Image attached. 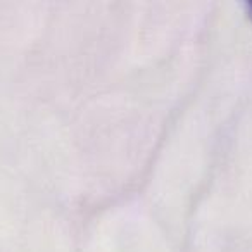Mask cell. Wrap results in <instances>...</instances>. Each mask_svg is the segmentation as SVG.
Masks as SVG:
<instances>
[{
    "instance_id": "cell-1",
    "label": "cell",
    "mask_w": 252,
    "mask_h": 252,
    "mask_svg": "<svg viewBox=\"0 0 252 252\" xmlns=\"http://www.w3.org/2000/svg\"><path fill=\"white\" fill-rule=\"evenodd\" d=\"M247 11H249V16H251V19H252V0L251 2H247Z\"/></svg>"
}]
</instances>
